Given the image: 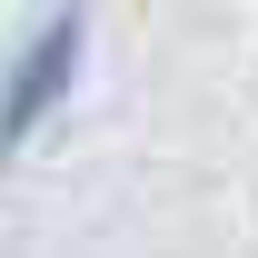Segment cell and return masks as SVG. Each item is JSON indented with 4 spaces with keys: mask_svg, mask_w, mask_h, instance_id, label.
Returning <instances> with one entry per match:
<instances>
[{
    "mask_svg": "<svg viewBox=\"0 0 258 258\" xmlns=\"http://www.w3.org/2000/svg\"><path fill=\"white\" fill-rule=\"evenodd\" d=\"M70 80H80V20H50V30L30 40V60L10 70V90H0V159L70 99Z\"/></svg>",
    "mask_w": 258,
    "mask_h": 258,
    "instance_id": "cell-1",
    "label": "cell"
}]
</instances>
